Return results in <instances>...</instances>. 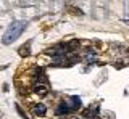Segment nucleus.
I'll return each instance as SVG.
<instances>
[{"mask_svg": "<svg viewBox=\"0 0 129 119\" xmlns=\"http://www.w3.org/2000/svg\"><path fill=\"white\" fill-rule=\"evenodd\" d=\"M26 26H27V23H24V21H15V23H11L10 27L7 29V32L3 34L2 42L5 43V45H10V43H13L16 39H18L19 35L24 32Z\"/></svg>", "mask_w": 129, "mask_h": 119, "instance_id": "nucleus-1", "label": "nucleus"}, {"mask_svg": "<svg viewBox=\"0 0 129 119\" xmlns=\"http://www.w3.org/2000/svg\"><path fill=\"white\" fill-rule=\"evenodd\" d=\"M70 111H71V108L68 106V103L61 101V103L58 105V108H56V114H58V116H64V114H68Z\"/></svg>", "mask_w": 129, "mask_h": 119, "instance_id": "nucleus-2", "label": "nucleus"}, {"mask_svg": "<svg viewBox=\"0 0 129 119\" xmlns=\"http://www.w3.org/2000/svg\"><path fill=\"white\" fill-rule=\"evenodd\" d=\"M32 111H34L36 116H45L47 108H45V105H42V103H37V105H36L34 108H32Z\"/></svg>", "mask_w": 129, "mask_h": 119, "instance_id": "nucleus-3", "label": "nucleus"}, {"mask_svg": "<svg viewBox=\"0 0 129 119\" xmlns=\"http://www.w3.org/2000/svg\"><path fill=\"white\" fill-rule=\"evenodd\" d=\"M34 93L39 95V97H45V95H48V90H47L45 85L37 84V85H34Z\"/></svg>", "mask_w": 129, "mask_h": 119, "instance_id": "nucleus-4", "label": "nucleus"}, {"mask_svg": "<svg viewBox=\"0 0 129 119\" xmlns=\"http://www.w3.org/2000/svg\"><path fill=\"white\" fill-rule=\"evenodd\" d=\"M71 100H73V109L81 108V98L79 97H71Z\"/></svg>", "mask_w": 129, "mask_h": 119, "instance_id": "nucleus-5", "label": "nucleus"}, {"mask_svg": "<svg viewBox=\"0 0 129 119\" xmlns=\"http://www.w3.org/2000/svg\"><path fill=\"white\" fill-rule=\"evenodd\" d=\"M19 55L21 56H26V55H29V45H24L19 48Z\"/></svg>", "mask_w": 129, "mask_h": 119, "instance_id": "nucleus-6", "label": "nucleus"}, {"mask_svg": "<svg viewBox=\"0 0 129 119\" xmlns=\"http://www.w3.org/2000/svg\"><path fill=\"white\" fill-rule=\"evenodd\" d=\"M73 119H78V117H73Z\"/></svg>", "mask_w": 129, "mask_h": 119, "instance_id": "nucleus-7", "label": "nucleus"}]
</instances>
